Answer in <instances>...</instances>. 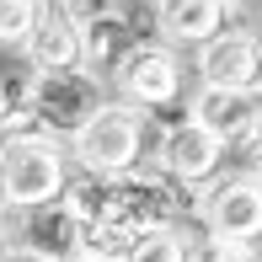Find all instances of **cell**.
Instances as JSON below:
<instances>
[{
	"instance_id": "8992f818",
	"label": "cell",
	"mask_w": 262,
	"mask_h": 262,
	"mask_svg": "<svg viewBox=\"0 0 262 262\" xmlns=\"http://www.w3.org/2000/svg\"><path fill=\"white\" fill-rule=\"evenodd\" d=\"M198 220H204V230L235 235V241H262V171L204 182L198 187Z\"/></svg>"
},
{
	"instance_id": "9a60e30c",
	"label": "cell",
	"mask_w": 262,
	"mask_h": 262,
	"mask_svg": "<svg viewBox=\"0 0 262 262\" xmlns=\"http://www.w3.org/2000/svg\"><path fill=\"white\" fill-rule=\"evenodd\" d=\"M43 0H0V43L6 49H21L32 32V21H38Z\"/></svg>"
},
{
	"instance_id": "44dd1931",
	"label": "cell",
	"mask_w": 262,
	"mask_h": 262,
	"mask_svg": "<svg viewBox=\"0 0 262 262\" xmlns=\"http://www.w3.org/2000/svg\"><path fill=\"white\" fill-rule=\"evenodd\" d=\"M230 11H262V0H230Z\"/></svg>"
},
{
	"instance_id": "7a4b0ae2",
	"label": "cell",
	"mask_w": 262,
	"mask_h": 262,
	"mask_svg": "<svg viewBox=\"0 0 262 262\" xmlns=\"http://www.w3.org/2000/svg\"><path fill=\"white\" fill-rule=\"evenodd\" d=\"M145 123L150 113L134 102H102L86 123L70 134V161L80 171H97V177H123L134 171L139 156H145Z\"/></svg>"
},
{
	"instance_id": "8fae6325",
	"label": "cell",
	"mask_w": 262,
	"mask_h": 262,
	"mask_svg": "<svg viewBox=\"0 0 262 262\" xmlns=\"http://www.w3.org/2000/svg\"><path fill=\"white\" fill-rule=\"evenodd\" d=\"M156 27L177 49H204L230 27V0H156Z\"/></svg>"
},
{
	"instance_id": "6da1fadb",
	"label": "cell",
	"mask_w": 262,
	"mask_h": 262,
	"mask_svg": "<svg viewBox=\"0 0 262 262\" xmlns=\"http://www.w3.org/2000/svg\"><path fill=\"white\" fill-rule=\"evenodd\" d=\"M64 187H70V150L59 145V134L32 123L0 145V193L16 209L54 204L64 198Z\"/></svg>"
},
{
	"instance_id": "ac0fdd59",
	"label": "cell",
	"mask_w": 262,
	"mask_h": 262,
	"mask_svg": "<svg viewBox=\"0 0 262 262\" xmlns=\"http://www.w3.org/2000/svg\"><path fill=\"white\" fill-rule=\"evenodd\" d=\"M246 150L257 156V171H262V123H257V134H252V145H246Z\"/></svg>"
},
{
	"instance_id": "30bf717a",
	"label": "cell",
	"mask_w": 262,
	"mask_h": 262,
	"mask_svg": "<svg viewBox=\"0 0 262 262\" xmlns=\"http://www.w3.org/2000/svg\"><path fill=\"white\" fill-rule=\"evenodd\" d=\"M32 70H70L80 64V6L75 0H43L27 43H21Z\"/></svg>"
},
{
	"instance_id": "3957f363",
	"label": "cell",
	"mask_w": 262,
	"mask_h": 262,
	"mask_svg": "<svg viewBox=\"0 0 262 262\" xmlns=\"http://www.w3.org/2000/svg\"><path fill=\"white\" fill-rule=\"evenodd\" d=\"M118 97L145 107V113H171L187 97V64L177 59V43H145L123 59V70L113 75Z\"/></svg>"
},
{
	"instance_id": "e0dca14e",
	"label": "cell",
	"mask_w": 262,
	"mask_h": 262,
	"mask_svg": "<svg viewBox=\"0 0 262 262\" xmlns=\"http://www.w3.org/2000/svg\"><path fill=\"white\" fill-rule=\"evenodd\" d=\"M11 134H16V123H11V113H6V102H0V145H6Z\"/></svg>"
},
{
	"instance_id": "5b68a950",
	"label": "cell",
	"mask_w": 262,
	"mask_h": 262,
	"mask_svg": "<svg viewBox=\"0 0 262 262\" xmlns=\"http://www.w3.org/2000/svg\"><path fill=\"white\" fill-rule=\"evenodd\" d=\"M128 0H91L80 6V64L97 80H113L123 59L139 49V27L128 16Z\"/></svg>"
},
{
	"instance_id": "5bb4252c",
	"label": "cell",
	"mask_w": 262,
	"mask_h": 262,
	"mask_svg": "<svg viewBox=\"0 0 262 262\" xmlns=\"http://www.w3.org/2000/svg\"><path fill=\"white\" fill-rule=\"evenodd\" d=\"M187 262H257V252H252V241H235V235L204 230L193 246H187Z\"/></svg>"
},
{
	"instance_id": "277c9868",
	"label": "cell",
	"mask_w": 262,
	"mask_h": 262,
	"mask_svg": "<svg viewBox=\"0 0 262 262\" xmlns=\"http://www.w3.org/2000/svg\"><path fill=\"white\" fill-rule=\"evenodd\" d=\"M102 102H107L102 97V80L91 75L86 64L38 70V75H32V123L49 128V134H59V139H70Z\"/></svg>"
},
{
	"instance_id": "9c48e42d",
	"label": "cell",
	"mask_w": 262,
	"mask_h": 262,
	"mask_svg": "<svg viewBox=\"0 0 262 262\" xmlns=\"http://www.w3.org/2000/svg\"><path fill=\"white\" fill-rule=\"evenodd\" d=\"M198 80H214V86H246L262 91V38L246 27H225L220 38H209L198 49Z\"/></svg>"
},
{
	"instance_id": "7c38bea8",
	"label": "cell",
	"mask_w": 262,
	"mask_h": 262,
	"mask_svg": "<svg viewBox=\"0 0 262 262\" xmlns=\"http://www.w3.org/2000/svg\"><path fill=\"white\" fill-rule=\"evenodd\" d=\"M16 230H21V241H27V246L49 252L54 262H64V257H75V252H80V220L70 214L64 198H54V204H38V209H21Z\"/></svg>"
},
{
	"instance_id": "ffe728a7",
	"label": "cell",
	"mask_w": 262,
	"mask_h": 262,
	"mask_svg": "<svg viewBox=\"0 0 262 262\" xmlns=\"http://www.w3.org/2000/svg\"><path fill=\"white\" fill-rule=\"evenodd\" d=\"M64 262H113V257H97V252H75V257H64Z\"/></svg>"
},
{
	"instance_id": "7402d4cb",
	"label": "cell",
	"mask_w": 262,
	"mask_h": 262,
	"mask_svg": "<svg viewBox=\"0 0 262 262\" xmlns=\"http://www.w3.org/2000/svg\"><path fill=\"white\" fill-rule=\"evenodd\" d=\"M257 262H262V257H257Z\"/></svg>"
},
{
	"instance_id": "2e32d148",
	"label": "cell",
	"mask_w": 262,
	"mask_h": 262,
	"mask_svg": "<svg viewBox=\"0 0 262 262\" xmlns=\"http://www.w3.org/2000/svg\"><path fill=\"white\" fill-rule=\"evenodd\" d=\"M6 262H54V257H49V252H38V246H11Z\"/></svg>"
},
{
	"instance_id": "4fadbf2b",
	"label": "cell",
	"mask_w": 262,
	"mask_h": 262,
	"mask_svg": "<svg viewBox=\"0 0 262 262\" xmlns=\"http://www.w3.org/2000/svg\"><path fill=\"white\" fill-rule=\"evenodd\" d=\"M118 262H187V235L177 225H139Z\"/></svg>"
},
{
	"instance_id": "52a82bcc",
	"label": "cell",
	"mask_w": 262,
	"mask_h": 262,
	"mask_svg": "<svg viewBox=\"0 0 262 262\" xmlns=\"http://www.w3.org/2000/svg\"><path fill=\"white\" fill-rule=\"evenodd\" d=\"M220 161H225V145L198 123L193 113L177 118V123H166L161 139H156V171H166L171 182H182V187L214 182V177H220Z\"/></svg>"
},
{
	"instance_id": "d6986e66",
	"label": "cell",
	"mask_w": 262,
	"mask_h": 262,
	"mask_svg": "<svg viewBox=\"0 0 262 262\" xmlns=\"http://www.w3.org/2000/svg\"><path fill=\"white\" fill-rule=\"evenodd\" d=\"M6 252H11V225L0 220V262H6Z\"/></svg>"
},
{
	"instance_id": "ba28073f",
	"label": "cell",
	"mask_w": 262,
	"mask_h": 262,
	"mask_svg": "<svg viewBox=\"0 0 262 262\" xmlns=\"http://www.w3.org/2000/svg\"><path fill=\"white\" fill-rule=\"evenodd\" d=\"M187 113H193L225 150H241V145H252V134H257V123H262V91L198 80L193 97H187Z\"/></svg>"
}]
</instances>
